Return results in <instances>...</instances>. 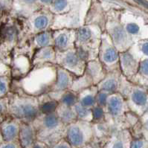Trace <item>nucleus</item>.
I'll return each mask as SVG.
<instances>
[{
    "label": "nucleus",
    "mask_w": 148,
    "mask_h": 148,
    "mask_svg": "<svg viewBox=\"0 0 148 148\" xmlns=\"http://www.w3.org/2000/svg\"><path fill=\"white\" fill-rule=\"evenodd\" d=\"M98 90L96 86H91L77 93V102L87 108L92 109L96 104V95Z\"/></svg>",
    "instance_id": "obj_20"
},
{
    "label": "nucleus",
    "mask_w": 148,
    "mask_h": 148,
    "mask_svg": "<svg viewBox=\"0 0 148 148\" xmlns=\"http://www.w3.org/2000/svg\"><path fill=\"white\" fill-rule=\"evenodd\" d=\"M54 15L50 11L33 13L26 17H21L17 21L19 28V42L20 45L34 35L51 30Z\"/></svg>",
    "instance_id": "obj_5"
},
{
    "label": "nucleus",
    "mask_w": 148,
    "mask_h": 148,
    "mask_svg": "<svg viewBox=\"0 0 148 148\" xmlns=\"http://www.w3.org/2000/svg\"><path fill=\"white\" fill-rule=\"evenodd\" d=\"M2 141H4L3 138H2V133H1V132H0V144H1V142H2Z\"/></svg>",
    "instance_id": "obj_40"
},
{
    "label": "nucleus",
    "mask_w": 148,
    "mask_h": 148,
    "mask_svg": "<svg viewBox=\"0 0 148 148\" xmlns=\"http://www.w3.org/2000/svg\"><path fill=\"white\" fill-rule=\"evenodd\" d=\"M56 76L57 67L54 64L32 67L26 75L16 80V90L39 97L51 91Z\"/></svg>",
    "instance_id": "obj_1"
},
{
    "label": "nucleus",
    "mask_w": 148,
    "mask_h": 148,
    "mask_svg": "<svg viewBox=\"0 0 148 148\" xmlns=\"http://www.w3.org/2000/svg\"><path fill=\"white\" fill-rule=\"evenodd\" d=\"M37 132V140L51 147L65 138L66 126L56 115L40 114L32 122Z\"/></svg>",
    "instance_id": "obj_4"
},
{
    "label": "nucleus",
    "mask_w": 148,
    "mask_h": 148,
    "mask_svg": "<svg viewBox=\"0 0 148 148\" xmlns=\"http://www.w3.org/2000/svg\"><path fill=\"white\" fill-rule=\"evenodd\" d=\"M84 72L89 75L95 86L103 80L106 74V71L101 65L98 58L87 61Z\"/></svg>",
    "instance_id": "obj_19"
},
{
    "label": "nucleus",
    "mask_w": 148,
    "mask_h": 148,
    "mask_svg": "<svg viewBox=\"0 0 148 148\" xmlns=\"http://www.w3.org/2000/svg\"><path fill=\"white\" fill-rule=\"evenodd\" d=\"M9 115L24 123H32L40 115L38 97L26 94L20 90L10 92Z\"/></svg>",
    "instance_id": "obj_2"
},
{
    "label": "nucleus",
    "mask_w": 148,
    "mask_h": 148,
    "mask_svg": "<svg viewBox=\"0 0 148 148\" xmlns=\"http://www.w3.org/2000/svg\"><path fill=\"white\" fill-rule=\"evenodd\" d=\"M73 108L75 112V114H76V116H77V120L92 122V109L82 106L78 102L74 105Z\"/></svg>",
    "instance_id": "obj_26"
},
{
    "label": "nucleus",
    "mask_w": 148,
    "mask_h": 148,
    "mask_svg": "<svg viewBox=\"0 0 148 148\" xmlns=\"http://www.w3.org/2000/svg\"><path fill=\"white\" fill-rule=\"evenodd\" d=\"M11 77L8 75H0V98L7 97L11 92Z\"/></svg>",
    "instance_id": "obj_29"
},
{
    "label": "nucleus",
    "mask_w": 148,
    "mask_h": 148,
    "mask_svg": "<svg viewBox=\"0 0 148 148\" xmlns=\"http://www.w3.org/2000/svg\"><path fill=\"white\" fill-rule=\"evenodd\" d=\"M141 50L143 54L146 56H148V42H145L141 45Z\"/></svg>",
    "instance_id": "obj_38"
},
{
    "label": "nucleus",
    "mask_w": 148,
    "mask_h": 148,
    "mask_svg": "<svg viewBox=\"0 0 148 148\" xmlns=\"http://www.w3.org/2000/svg\"><path fill=\"white\" fill-rule=\"evenodd\" d=\"M49 94L54 99L58 101L60 103L73 106L75 103H77V93L71 89L61 92H50Z\"/></svg>",
    "instance_id": "obj_22"
},
{
    "label": "nucleus",
    "mask_w": 148,
    "mask_h": 148,
    "mask_svg": "<svg viewBox=\"0 0 148 148\" xmlns=\"http://www.w3.org/2000/svg\"><path fill=\"white\" fill-rule=\"evenodd\" d=\"M9 99L8 96L0 98V121L1 122L9 116Z\"/></svg>",
    "instance_id": "obj_30"
},
{
    "label": "nucleus",
    "mask_w": 148,
    "mask_h": 148,
    "mask_svg": "<svg viewBox=\"0 0 148 148\" xmlns=\"http://www.w3.org/2000/svg\"><path fill=\"white\" fill-rule=\"evenodd\" d=\"M65 139L72 148H80L95 139L92 122L77 120L66 126Z\"/></svg>",
    "instance_id": "obj_6"
},
{
    "label": "nucleus",
    "mask_w": 148,
    "mask_h": 148,
    "mask_svg": "<svg viewBox=\"0 0 148 148\" xmlns=\"http://www.w3.org/2000/svg\"><path fill=\"white\" fill-rule=\"evenodd\" d=\"M143 141L141 140H136L131 143V148H143Z\"/></svg>",
    "instance_id": "obj_37"
},
{
    "label": "nucleus",
    "mask_w": 148,
    "mask_h": 148,
    "mask_svg": "<svg viewBox=\"0 0 148 148\" xmlns=\"http://www.w3.org/2000/svg\"><path fill=\"white\" fill-rule=\"evenodd\" d=\"M21 121L11 116H8L0 124V132L5 141H17Z\"/></svg>",
    "instance_id": "obj_13"
},
{
    "label": "nucleus",
    "mask_w": 148,
    "mask_h": 148,
    "mask_svg": "<svg viewBox=\"0 0 148 148\" xmlns=\"http://www.w3.org/2000/svg\"><path fill=\"white\" fill-rule=\"evenodd\" d=\"M138 70L142 75L148 76V58L143 60L140 62Z\"/></svg>",
    "instance_id": "obj_33"
},
{
    "label": "nucleus",
    "mask_w": 148,
    "mask_h": 148,
    "mask_svg": "<svg viewBox=\"0 0 148 148\" xmlns=\"http://www.w3.org/2000/svg\"><path fill=\"white\" fill-rule=\"evenodd\" d=\"M103 32L95 25H84L76 29L75 49L86 62L98 58Z\"/></svg>",
    "instance_id": "obj_3"
},
{
    "label": "nucleus",
    "mask_w": 148,
    "mask_h": 148,
    "mask_svg": "<svg viewBox=\"0 0 148 148\" xmlns=\"http://www.w3.org/2000/svg\"><path fill=\"white\" fill-rule=\"evenodd\" d=\"M92 124H98L106 120V111L104 107L95 104L92 108Z\"/></svg>",
    "instance_id": "obj_28"
},
{
    "label": "nucleus",
    "mask_w": 148,
    "mask_h": 148,
    "mask_svg": "<svg viewBox=\"0 0 148 148\" xmlns=\"http://www.w3.org/2000/svg\"><path fill=\"white\" fill-rule=\"evenodd\" d=\"M127 101L119 92L110 94L105 106L106 120L114 130H121L120 125L128 112Z\"/></svg>",
    "instance_id": "obj_8"
},
{
    "label": "nucleus",
    "mask_w": 148,
    "mask_h": 148,
    "mask_svg": "<svg viewBox=\"0 0 148 148\" xmlns=\"http://www.w3.org/2000/svg\"><path fill=\"white\" fill-rule=\"evenodd\" d=\"M122 91H126L128 92L129 98L128 99L131 101V103L136 106H140V107H144L147 105L148 101V95L145 91L141 89L135 88L131 91H127V89L120 88L119 92Z\"/></svg>",
    "instance_id": "obj_24"
},
{
    "label": "nucleus",
    "mask_w": 148,
    "mask_h": 148,
    "mask_svg": "<svg viewBox=\"0 0 148 148\" xmlns=\"http://www.w3.org/2000/svg\"><path fill=\"white\" fill-rule=\"evenodd\" d=\"M52 36L56 51H63L75 48L76 29L60 28L52 30Z\"/></svg>",
    "instance_id": "obj_11"
},
{
    "label": "nucleus",
    "mask_w": 148,
    "mask_h": 148,
    "mask_svg": "<svg viewBox=\"0 0 148 148\" xmlns=\"http://www.w3.org/2000/svg\"><path fill=\"white\" fill-rule=\"evenodd\" d=\"M37 141V132L32 123L21 122L18 137L20 148H33Z\"/></svg>",
    "instance_id": "obj_15"
},
{
    "label": "nucleus",
    "mask_w": 148,
    "mask_h": 148,
    "mask_svg": "<svg viewBox=\"0 0 148 148\" xmlns=\"http://www.w3.org/2000/svg\"><path fill=\"white\" fill-rule=\"evenodd\" d=\"M0 148H20V147L17 140L13 141H5V144L1 145Z\"/></svg>",
    "instance_id": "obj_35"
},
{
    "label": "nucleus",
    "mask_w": 148,
    "mask_h": 148,
    "mask_svg": "<svg viewBox=\"0 0 148 148\" xmlns=\"http://www.w3.org/2000/svg\"><path fill=\"white\" fill-rule=\"evenodd\" d=\"M122 25H123L126 32L130 37L133 36V35H137L140 32V26L137 23L130 22V23H127L126 24L122 23Z\"/></svg>",
    "instance_id": "obj_31"
},
{
    "label": "nucleus",
    "mask_w": 148,
    "mask_h": 148,
    "mask_svg": "<svg viewBox=\"0 0 148 148\" xmlns=\"http://www.w3.org/2000/svg\"><path fill=\"white\" fill-rule=\"evenodd\" d=\"M110 95V94L106 92L98 91V93H97V95H96V104L105 108Z\"/></svg>",
    "instance_id": "obj_32"
},
{
    "label": "nucleus",
    "mask_w": 148,
    "mask_h": 148,
    "mask_svg": "<svg viewBox=\"0 0 148 148\" xmlns=\"http://www.w3.org/2000/svg\"><path fill=\"white\" fill-rule=\"evenodd\" d=\"M55 113L58 115L60 120L66 126H68L69 124L77 120L73 106H69L59 103Z\"/></svg>",
    "instance_id": "obj_23"
},
{
    "label": "nucleus",
    "mask_w": 148,
    "mask_h": 148,
    "mask_svg": "<svg viewBox=\"0 0 148 148\" xmlns=\"http://www.w3.org/2000/svg\"><path fill=\"white\" fill-rule=\"evenodd\" d=\"M104 32L107 34L115 47L119 52L129 49L131 39L124 29L120 19L113 15H107L105 23Z\"/></svg>",
    "instance_id": "obj_7"
},
{
    "label": "nucleus",
    "mask_w": 148,
    "mask_h": 148,
    "mask_svg": "<svg viewBox=\"0 0 148 148\" xmlns=\"http://www.w3.org/2000/svg\"><path fill=\"white\" fill-rule=\"evenodd\" d=\"M33 148H50V147L47 145V144H45V143L42 142V141H40L37 140L36 141V143L34 145Z\"/></svg>",
    "instance_id": "obj_36"
},
{
    "label": "nucleus",
    "mask_w": 148,
    "mask_h": 148,
    "mask_svg": "<svg viewBox=\"0 0 148 148\" xmlns=\"http://www.w3.org/2000/svg\"><path fill=\"white\" fill-rule=\"evenodd\" d=\"M38 99L40 114L49 115L55 113L56 110L59 105L58 101L52 98L49 93L39 96Z\"/></svg>",
    "instance_id": "obj_21"
},
{
    "label": "nucleus",
    "mask_w": 148,
    "mask_h": 148,
    "mask_svg": "<svg viewBox=\"0 0 148 148\" xmlns=\"http://www.w3.org/2000/svg\"><path fill=\"white\" fill-rule=\"evenodd\" d=\"M93 85L94 84H93L92 79L89 77V75L87 74L84 72L81 76H78V77L76 76L75 77L73 84H72V86H71L70 89L75 92L78 93L79 92H80L83 89L89 87V86Z\"/></svg>",
    "instance_id": "obj_25"
},
{
    "label": "nucleus",
    "mask_w": 148,
    "mask_h": 148,
    "mask_svg": "<svg viewBox=\"0 0 148 148\" xmlns=\"http://www.w3.org/2000/svg\"><path fill=\"white\" fill-rule=\"evenodd\" d=\"M98 58L106 73L115 70H120L119 51L115 47L107 34L104 32L101 35Z\"/></svg>",
    "instance_id": "obj_10"
},
{
    "label": "nucleus",
    "mask_w": 148,
    "mask_h": 148,
    "mask_svg": "<svg viewBox=\"0 0 148 148\" xmlns=\"http://www.w3.org/2000/svg\"><path fill=\"white\" fill-rule=\"evenodd\" d=\"M38 1L45 5H51V4L54 2V0H38Z\"/></svg>",
    "instance_id": "obj_39"
},
{
    "label": "nucleus",
    "mask_w": 148,
    "mask_h": 148,
    "mask_svg": "<svg viewBox=\"0 0 148 148\" xmlns=\"http://www.w3.org/2000/svg\"><path fill=\"white\" fill-rule=\"evenodd\" d=\"M50 148H72L71 145H69V143L66 141L65 138L61 139L60 141H58V143L54 144V145H52L51 147H50Z\"/></svg>",
    "instance_id": "obj_34"
},
{
    "label": "nucleus",
    "mask_w": 148,
    "mask_h": 148,
    "mask_svg": "<svg viewBox=\"0 0 148 148\" xmlns=\"http://www.w3.org/2000/svg\"><path fill=\"white\" fill-rule=\"evenodd\" d=\"M33 54L37 49L46 46H54L52 30H48L45 32L34 35L32 38L27 40L26 42ZM25 43V42H24Z\"/></svg>",
    "instance_id": "obj_18"
},
{
    "label": "nucleus",
    "mask_w": 148,
    "mask_h": 148,
    "mask_svg": "<svg viewBox=\"0 0 148 148\" xmlns=\"http://www.w3.org/2000/svg\"><path fill=\"white\" fill-rule=\"evenodd\" d=\"M57 76L56 80L51 92H61L70 89L73 84L74 79L76 77L67 70L56 65Z\"/></svg>",
    "instance_id": "obj_16"
},
{
    "label": "nucleus",
    "mask_w": 148,
    "mask_h": 148,
    "mask_svg": "<svg viewBox=\"0 0 148 148\" xmlns=\"http://www.w3.org/2000/svg\"><path fill=\"white\" fill-rule=\"evenodd\" d=\"M119 69L124 77H129L137 70V62L129 49L119 52Z\"/></svg>",
    "instance_id": "obj_17"
},
{
    "label": "nucleus",
    "mask_w": 148,
    "mask_h": 148,
    "mask_svg": "<svg viewBox=\"0 0 148 148\" xmlns=\"http://www.w3.org/2000/svg\"><path fill=\"white\" fill-rule=\"evenodd\" d=\"M49 9V11L54 15L66 14L70 10L69 3L68 0H54Z\"/></svg>",
    "instance_id": "obj_27"
},
{
    "label": "nucleus",
    "mask_w": 148,
    "mask_h": 148,
    "mask_svg": "<svg viewBox=\"0 0 148 148\" xmlns=\"http://www.w3.org/2000/svg\"><path fill=\"white\" fill-rule=\"evenodd\" d=\"M56 65L78 77L84 73L86 61L74 48L63 51H56Z\"/></svg>",
    "instance_id": "obj_9"
},
{
    "label": "nucleus",
    "mask_w": 148,
    "mask_h": 148,
    "mask_svg": "<svg viewBox=\"0 0 148 148\" xmlns=\"http://www.w3.org/2000/svg\"><path fill=\"white\" fill-rule=\"evenodd\" d=\"M46 64L56 65V50L54 46H46L37 49L32 58V67Z\"/></svg>",
    "instance_id": "obj_14"
},
{
    "label": "nucleus",
    "mask_w": 148,
    "mask_h": 148,
    "mask_svg": "<svg viewBox=\"0 0 148 148\" xmlns=\"http://www.w3.org/2000/svg\"><path fill=\"white\" fill-rule=\"evenodd\" d=\"M147 126H148V119H147Z\"/></svg>",
    "instance_id": "obj_41"
},
{
    "label": "nucleus",
    "mask_w": 148,
    "mask_h": 148,
    "mask_svg": "<svg viewBox=\"0 0 148 148\" xmlns=\"http://www.w3.org/2000/svg\"><path fill=\"white\" fill-rule=\"evenodd\" d=\"M121 77L122 74L120 70L107 72L103 80L96 85L98 90L106 92L109 94L119 92Z\"/></svg>",
    "instance_id": "obj_12"
}]
</instances>
